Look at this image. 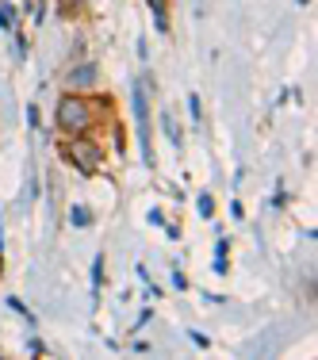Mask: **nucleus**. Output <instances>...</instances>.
Returning a JSON list of instances; mask_svg holds the SVG:
<instances>
[{"instance_id": "obj_1", "label": "nucleus", "mask_w": 318, "mask_h": 360, "mask_svg": "<svg viewBox=\"0 0 318 360\" xmlns=\"http://www.w3.org/2000/svg\"><path fill=\"white\" fill-rule=\"evenodd\" d=\"M92 123V111L84 100L77 96H62V104H58V127H62L65 134H84Z\"/></svg>"}, {"instance_id": "obj_2", "label": "nucleus", "mask_w": 318, "mask_h": 360, "mask_svg": "<svg viewBox=\"0 0 318 360\" xmlns=\"http://www.w3.org/2000/svg\"><path fill=\"white\" fill-rule=\"evenodd\" d=\"M65 153H70V161L81 173H96L100 169V161H104V153H100V146L96 142H89V139H70V146H65Z\"/></svg>"}, {"instance_id": "obj_3", "label": "nucleus", "mask_w": 318, "mask_h": 360, "mask_svg": "<svg viewBox=\"0 0 318 360\" xmlns=\"http://www.w3.org/2000/svg\"><path fill=\"white\" fill-rule=\"evenodd\" d=\"M70 84L77 89H89V84H96V65H81V70L70 73Z\"/></svg>"}, {"instance_id": "obj_4", "label": "nucleus", "mask_w": 318, "mask_h": 360, "mask_svg": "<svg viewBox=\"0 0 318 360\" xmlns=\"http://www.w3.org/2000/svg\"><path fill=\"white\" fill-rule=\"evenodd\" d=\"M0 27H12V8H0Z\"/></svg>"}]
</instances>
